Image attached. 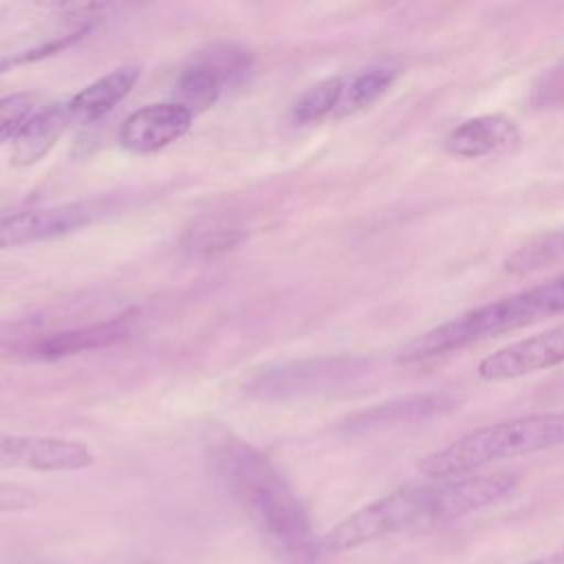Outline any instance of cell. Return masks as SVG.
Masks as SVG:
<instances>
[{
	"mask_svg": "<svg viewBox=\"0 0 564 564\" xmlns=\"http://www.w3.org/2000/svg\"><path fill=\"white\" fill-rule=\"evenodd\" d=\"M518 478L509 471L445 478L436 485H405L357 509L322 538V551L341 553L421 527L445 524L505 498Z\"/></svg>",
	"mask_w": 564,
	"mask_h": 564,
	"instance_id": "1",
	"label": "cell"
},
{
	"mask_svg": "<svg viewBox=\"0 0 564 564\" xmlns=\"http://www.w3.org/2000/svg\"><path fill=\"white\" fill-rule=\"evenodd\" d=\"M218 471L258 529L269 551L284 564H315L324 553L308 513L275 465L242 441L218 449Z\"/></svg>",
	"mask_w": 564,
	"mask_h": 564,
	"instance_id": "2",
	"label": "cell"
},
{
	"mask_svg": "<svg viewBox=\"0 0 564 564\" xmlns=\"http://www.w3.org/2000/svg\"><path fill=\"white\" fill-rule=\"evenodd\" d=\"M564 313V275L522 289L513 295L469 308L408 341L399 364H419L460 350L474 341L524 328L542 317Z\"/></svg>",
	"mask_w": 564,
	"mask_h": 564,
	"instance_id": "3",
	"label": "cell"
},
{
	"mask_svg": "<svg viewBox=\"0 0 564 564\" xmlns=\"http://www.w3.org/2000/svg\"><path fill=\"white\" fill-rule=\"evenodd\" d=\"M564 445V412L527 414L476 427L427 454L419 469L430 478H458L502 458Z\"/></svg>",
	"mask_w": 564,
	"mask_h": 564,
	"instance_id": "4",
	"label": "cell"
},
{
	"mask_svg": "<svg viewBox=\"0 0 564 564\" xmlns=\"http://www.w3.org/2000/svg\"><path fill=\"white\" fill-rule=\"evenodd\" d=\"M110 212L106 198L0 214V251L77 231Z\"/></svg>",
	"mask_w": 564,
	"mask_h": 564,
	"instance_id": "5",
	"label": "cell"
},
{
	"mask_svg": "<svg viewBox=\"0 0 564 564\" xmlns=\"http://www.w3.org/2000/svg\"><path fill=\"white\" fill-rule=\"evenodd\" d=\"M95 463L88 445L57 436L0 434V469L77 471Z\"/></svg>",
	"mask_w": 564,
	"mask_h": 564,
	"instance_id": "6",
	"label": "cell"
},
{
	"mask_svg": "<svg viewBox=\"0 0 564 564\" xmlns=\"http://www.w3.org/2000/svg\"><path fill=\"white\" fill-rule=\"evenodd\" d=\"M564 364V324L544 333L518 339L485 359H480L476 372L485 381L520 379L540 370H551Z\"/></svg>",
	"mask_w": 564,
	"mask_h": 564,
	"instance_id": "7",
	"label": "cell"
},
{
	"mask_svg": "<svg viewBox=\"0 0 564 564\" xmlns=\"http://www.w3.org/2000/svg\"><path fill=\"white\" fill-rule=\"evenodd\" d=\"M194 112L178 101H156L134 110L119 128V143L132 154H152L176 139L192 126Z\"/></svg>",
	"mask_w": 564,
	"mask_h": 564,
	"instance_id": "8",
	"label": "cell"
},
{
	"mask_svg": "<svg viewBox=\"0 0 564 564\" xmlns=\"http://www.w3.org/2000/svg\"><path fill=\"white\" fill-rule=\"evenodd\" d=\"M520 130L513 119L505 115H480L454 126L443 145L445 152L460 159H480L500 154L518 145Z\"/></svg>",
	"mask_w": 564,
	"mask_h": 564,
	"instance_id": "9",
	"label": "cell"
},
{
	"mask_svg": "<svg viewBox=\"0 0 564 564\" xmlns=\"http://www.w3.org/2000/svg\"><path fill=\"white\" fill-rule=\"evenodd\" d=\"M134 333V315L123 313L112 319L84 324L77 328H66L59 333H48L31 352V357L37 359H59L86 350H99L108 348L112 344H119L128 339Z\"/></svg>",
	"mask_w": 564,
	"mask_h": 564,
	"instance_id": "10",
	"label": "cell"
},
{
	"mask_svg": "<svg viewBox=\"0 0 564 564\" xmlns=\"http://www.w3.org/2000/svg\"><path fill=\"white\" fill-rule=\"evenodd\" d=\"M352 370H355V364L346 359L291 364V366L267 370L264 375H260L253 383V390L256 394H264V397H289L295 392H306V390L324 388L328 383H337Z\"/></svg>",
	"mask_w": 564,
	"mask_h": 564,
	"instance_id": "11",
	"label": "cell"
},
{
	"mask_svg": "<svg viewBox=\"0 0 564 564\" xmlns=\"http://www.w3.org/2000/svg\"><path fill=\"white\" fill-rule=\"evenodd\" d=\"M247 234L249 229L240 216L229 212H212L187 225L181 247L189 258L212 260L240 247L247 240Z\"/></svg>",
	"mask_w": 564,
	"mask_h": 564,
	"instance_id": "12",
	"label": "cell"
},
{
	"mask_svg": "<svg viewBox=\"0 0 564 564\" xmlns=\"http://www.w3.org/2000/svg\"><path fill=\"white\" fill-rule=\"evenodd\" d=\"M68 126L70 117L66 101L37 108L11 141V163L15 167L35 165L55 148Z\"/></svg>",
	"mask_w": 564,
	"mask_h": 564,
	"instance_id": "13",
	"label": "cell"
},
{
	"mask_svg": "<svg viewBox=\"0 0 564 564\" xmlns=\"http://www.w3.org/2000/svg\"><path fill=\"white\" fill-rule=\"evenodd\" d=\"M139 79L137 66H121L117 70H110L75 93L66 101V110L70 117V123H95L101 117H106L119 101L128 97V93L134 88Z\"/></svg>",
	"mask_w": 564,
	"mask_h": 564,
	"instance_id": "14",
	"label": "cell"
},
{
	"mask_svg": "<svg viewBox=\"0 0 564 564\" xmlns=\"http://www.w3.org/2000/svg\"><path fill=\"white\" fill-rule=\"evenodd\" d=\"M401 66L394 59H377L361 68L357 75L346 79L339 106L335 110V119L355 115L375 101H379L397 82Z\"/></svg>",
	"mask_w": 564,
	"mask_h": 564,
	"instance_id": "15",
	"label": "cell"
},
{
	"mask_svg": "<svg viewBox=\"0 0 564 564\" xmlns=\"http://www.w3.org/2000/svg\"><path fill=\"white\" fill-rule=\"evenodd\" d=\"M454 399L445 392H425V394H412L403 397L390 403L375 405L366 412H359L350 425L352 427H379V425H390V423H403V421H414V419H425L432 414H438L443 410L454 408Z\"/></svg>",
	"mask_w": 564,
	"mask_h": 564,
	"instance_id": "16",
	"label": "cell"
},
{
	"mask_svg": "<svg viewBox=\"0 0 564 564\" xmlns=\"http://www.w3.org/2000/svg\"><path fill=\"white\" fill-rule=\"evenodd\" d=\"M223 82L200 62H192L176 79V101L189 108L194 115L209 108L220 95Z\"/></svg>",
	"mask_w": 564,
	"mask_h": 564,
	"instance_id": "17",
	"label": "cell"
},
{
	"mask_svg": "<svg viewBox=\"0 0 564 564\" xmlns=\"http://www.w3.org/2000/svg\"><path fill=\"white\" fill-rule=\"evenodd\" d=\"M346 86V77L335 75L328 79L317 82L311 86L293 106V121L295 123H315L326 117H335V110L339 106L341 93Z\"/></svg>",
	"mask_w": 564,
	"mask_h": 564,
	"instance_id": "18",
	"label": "cell"
},
{
	"mask_svg": "<svg viewBox=\"0 0 564 564\" xmlns=\"http://www.w3.org/2000/svg\"><path fill=\"white\" fill-rule=\"evenodd\" d=\"M564 256V231L542 236L531 245L518 249L513 256L505 260V269L511 273H529L542 269L544 264Z\"/></svg>",
	"mask_w": 564,
	"mask_h": 564,
	"instance_id": "19",
	"label": "cell"
},
{
	"mask_svg": "<svg viewBox=\"0 0 564 564\" xmlns=\"http://www.w3.org/2000/svg\"><path fill=\"white\" fill-rule=\"evenodd\" d=\"M46 326L40 319L0 322V359L13 355H29L46 337Z\"/></svg>",
	"mask_w": 564,
	"mask_h": 564,
	"instance_id": "20",
	"label": "cell"
},
{
	"mask_svg": "<svg viewBox=\"0 0 564 564\" xmlns=\"http://www.w3.org/2000/svg\"><path fill=\"white\" fill-rule=\"evenodd\" d=\"M37 110L35 93H13L0 97V145L4 141H13L20 128L29 121V117Z\"/></svg>",
	"mask_w": 564,
	"mask_h": 564,
	"instance_id": "21",
	"label": "cell"
},
{
	"mask_svg": "<svg viewBox=\"0 0 564 564\" xmlns=\"http://www.w3.org/2000/svg\"><path fill=\"white\" fill-rule=\"evenodd\" d=\"M37 505L40 496L31 487L0 480V513H22Z\"/></svg>",
	"mask_w": 564,
	"mask_h": 564,
	"instance_id": "22",
	"label": "cell"
},
{
	"mask_svg": "<svg viewBox=\"0 0 564 564\" xmlns=\"http://www.w3.org/2000/svg\"><path fill=\"white\" fill-rule=\"evenodd\" d=\"M535 564H540V562H535Z\"/></svg>",
	"mask_w": 564,
	"mask_h": 564,
	"instance_id": "23",
	"label": "cell"
}]
</instances>
